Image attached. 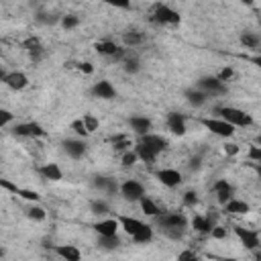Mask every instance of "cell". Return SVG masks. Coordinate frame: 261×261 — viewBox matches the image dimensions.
I'll return each mask as SVG.
<instances>
[{
  "instance_id": "cell-26",
  "label": "cell",
  "mask_w": 261,
  "mask_h": 261,
  "mask_svg": "<svg viewBox=\"0 0 261 261\" xmlns=\"http://www.w3.org/2000/svg\"><path fill=\"white\" fill-rule=\"evenodd\" d=\"M139 204H141V210H143L147 216H153V218H159V216H161L159 206H157V204H155V202H153L149 196H143Z\"/></svg>"
},
{
  "instance_id": "cell-29",
  "label": "cell",
  "mask_w": 261,
  "mask_h": 261,
  "mask_svg": "<svg viewBox=\"0 0 261 261\" xmlns=\"http://www.w3.org/2000/svg\"><path fill=\"white\" fill-rule=\"evenodd\" d=\"M122 43H124L126 47L141 45V43H143V35L137 33V31H126V33H122Z\"/></svg>"
},
{
  "instance_id": "cell-13",
  "label": "cell",
  "mask_w": 261,
  "mask_h": 261,
  "mask_svg": "<svg viewBox=\"0 0 261 261\" xmlns=\"http://www.w3.org/2000/svg\"><path fill=\"white\" fill-rule=\"evenodd\" d=\"M61 147H63V151H65L71 159H80V157H84V153H86V143H84L82 139H65V141L61 143Z\"/></svg>"
},
{
  "instance_id": "cell-44",
  "label": "cell",
  "mask_w": 261,
  "mask_h": 261,
  "mask_svg": "<svg viewBox=\"0 0 261 261\" xmlns=\"http://www.w3.org/2000/svg\"><path fill=\"white\" fill-rule=\"evenodd\" d=\"M210 234H212V239H224V237H226V228H222V226H214Z\"/></svg>"
},
{
  "instance_id": "cell-46",
  "label": "cell",
  "mask_w": 261,
  "mask_h": 261,
  "mask_svg": "<svg viewBox=\"0 0 261 261\" xmlns=\"http://www.w3.org/2000/svg\"><path fill=\"white\" fill-rule=\"evenodd\" d=\"M10 120H12V114L8 110H0V122H2V126H6Z\"/></svg>"
},
{
  "instance_id": "cell-30",
  "label": "cell",
  "mask_w": 261,
  "mask_h": 261,
  "mask_svg": "<svg viewBox=\"0 0 261 261\" xmlns=\"http://www.w3.org/2000/svg\"><path fill=\"white\" fill-rule=\"evenodd\" d=\"M239 39H241V43H243L245 47H249V49H257V47H259V43H261V41H259V37H257L255 33H241V37H239Z\"/></svg>"
},
{
  "instance_id": "cell-6",
  "label": "cell",
  "mask_w": 261,
  "mask_h": 261,
  "mask_svg": "<svg viewBox=\"0 0 261 261\" xmlns=\"http://www.w3.org/2000/svg\"><path fill=\"white\" fill-rule=\"evenodd\" d=\"M157 222H159L161 230H167V228L186 230V226H188V218L184 214H179V212H165V214H161L157 218Z\"/></svg>"
},
{
  "instance_id": "cell-50",
  "label": "cell",
  "mask_w": 261,
  "mask_h": 261,
  "mask_svg": "<svg viewBox=\"0 0 261 261\" xmlns=\"http://www.w3.org/2000/svg\"><path fill=\"white\" fill-rule=\"evenodd\" d=\"M210 259H214V261H239V259H232V257H216V255H210Z\"/></svg>"
},
{
  "instance_id": "cell-49",
  "label": "cell",
  "mask_w": 261,
  "mask_h": 261,
  "mask_svg": "<svg viewBox=\"0 0 261 261\" xmlns=\"http://www.w3.org/2000/svg\"><path fill=\"white\" fill-rule=\"evenodd\" d=\"M77 67H80L84 73H92V71H94V67H92V63H90V61H82Z\"/></svg>"
},
{
  "instance_id": "cell-37",
  "label": "cell",
  "mask_w": 261,
  "mask_h": 261,
  "mask_svg": "<svg viewBox=\"0 0 261 261\" xmlns=\"http://www.w3.org/2000/svg\"><path fill=\"white\" fill-rule=\"evenodd\" d=\"M77 24H80V18L75 14H67V16L61 18V27L63 29H75Z\"/></svg>"
},
{
  "instance_id": "cell-16",
  "label": "cell",
  "mask_w": 261,
  "mask_h": 261,
  "mask_svg": "<svg viewBox=\"0 0 261 261\" xmlns=\"http://www.w3.org/2000/svg\"><path fill=\"white\" fill-rule=\"evenodd\" d=\"M14 135H18V137H45V130L37 122H20L14 126Z\"/></svg>"
},
{
  "instance_id": "cell-21",
  "label": "cell",
  "mask_w": 261,
  "mask_h": 261,
  "mask_svg": "<svg viewBox=\"0 0 261 261\" xmlns=\"http://www.w3.org/2000/svg\"><path fill=\"white\" fill-rule=\"evenodd\" d=\"M94 49L100 53V55H106V57H116L122 49L116 45V43H112V41H98L96 45H94Z\"/></svg>"
},
{
  "instance_id": "cell-36",
  "label": "cell",
  "mask_w": 261,
  "mask_h": 261,
  "mask_svg": "<svg viewBox=\"0 0 261 261\" xmlns=\"http://www.w3.org/2000/svg\"><path fill=\"white\" fill-rule=\"evenodd\" d=\"M71 130H73L75 135H80V137H88V135H90L82 118H77V120H73V122H71Z\"/></svg>"
},
{
  "instance_id": "cell-34",
  "label": "cell",
  "mask_w": 261,
  "mask_h": 261,
  "mask_svg": "<svg viewBox=\"0 0 261 261\" xmlns=\"http://www.w3.org/2000/svg\"><path fill=\"white\" fill-rule=\"evenodd\" d=\"M16 196H20L22 200H29V202H37L41 196H39V192H35V190H24V188H18L16 190Z\"/></svg>"
},
{
  "instance_id": "cell-11",
  "label": "cell",
  "mask_w": 261,
  "mask_h": 261,
  "mask_svg": "<svg viewBox=\"0 0 261 261\" xmlns=\"http://www.w3.org/2000/svg\"><path fill=\"white\" fill-rule=\"evenodd\" d=\"M212 190H214V194H216V198H218V202H220L222 206H226V204L232 200L234 188H232V184H228L226 179H218V181L212 186Z\"/></svg>"
},
{
  "instance_id": "cell-18",
  "label": "cell",
  "mask_w": 261,
  "mask_h": 261,
  "mask_svg": "<svg viewBox=\"0 0 261 261\" xmlns=\"http://www.w3.org/2000/svg\"><path fill=\"white\" fill-rule=\"evenodd\" d=\"M167 126H169V130H171L173 135H177V137L186 135V118H184V114H179V112H169V114H167Z\"/></svg>"
},
{
  "instance_id": "cell-31",
  "label": "cell",
  "mask_w": 261,
  "mask_h": 261,
  "mask_svg": "<svg viewBox=\"0 0 261 261\" xmlns=\"http://www.w3.org/2000/svg\"><path fill=\"white\" fill-rule=\"evenodd\" d=\"M90 210H92V214H96V216H104V214L110 212V208H108V204H106L104 200H92V202H90Z\"/></svg>"
},
{
  "instance_id": "cell-45",
  "label": "cell",
  "mask_w": 261,
  "mask_h": 261,
  "mask_svg": "<svg viewBox=\"0 0 261 261\" xmlns=\"http://www.w3.org/2000/svg\"><path fill=\"white\" fill-rule=\"evenodd\" d=\"M169 239H181V234H184V230H179V228H167V230H163Z\"/></svg>"
},
{
  "instance_id": "cell-10",
  "label": "cell",
  "mask_w": 261,
  "mask_h": 261,
  "mask_svg": "<svg viewBox=\"0 0 261 261\" xmlns=\"http://www.w3.org/2000/svg\"><path fill=\"white\" fill-rule=\"evenodd\" d=\"M155 177H157L159 184H163L165 188H175V186L181 184V173H179L177 169H169V167L159 169V171L155 173Z\"/></svg>"
},
{
  "instance_id": "cell-7",
  "label": "cell",
  "mask_w": 261,
  "mask_h": 261,
  "mask_svg": "<svg viewBox=\"0 0 261 261\" xmlns=\"http://www.w3.org/2000/svg\"><path fill=\"white\" fill-rule=\"evenodd\" d=\"M153 20L159 22V24H179L181 16H179V12H175L173 8H169L167 4H157L155 6Z\"/></svg>"
},
{
  "instance_id": "cell-25",
  "label": "cell",
  "mask_w": 261,
  "mask_h": 261,
  "mask_svg": "<svg viewBox=\"0 0 261 261\" xmlns=\"http://www.w3.org/2000/svg\"><path fill=\"white\" fill-rule=\"evenodd\" d=\"M92 186L98 188V190H104V192H108V194H114L116 190H120V188L116 186L114 179H110V177H102V175H100V177H94Z\"/></svg>"
},
{
  "instance_id": "cell-2",
  "label": "cell",
  "mask_w": 261,
  "mask_h": 261,
  "mask_svg": "<svg viewBox=\"0 0 261 261\" xmlns=\"http://www.w3.org/2000/svg\"><path fill=\"white\" fill-rule=\"evenodd\" d=\"M200 124H202L206 130H210L212 135L222 137V139H230V137L234 135V126L228 124V122L222 120V118H200Z\"/></svg>"
},
{
  "instance_id": "cell-35",
  "label": "cell",
  "mask_w": 261,
  "mask_h": 261,
  "mask_svg": "<svg viewBox=\"0 0 261 261\" xmlns=\"http://www.w3.org/2000/svg\"><path fill=\"white\" fill-rule=\"evenodd\" d=\"M82 120H84V124H86V128H88V133H94L96 128H98V118L96 116H92V114H84L82 116Z\"/></svg>"
},
{
  "instance_id": "cell-24",
  "label": "cell",
  "mask_w": 261,
  "mask_h": 261,
  "mask_svg": "<svg viewBox=\"0 0 261 261\" xmlns=\"http://www.w3.org/2000/svg\"><path fill=\"white\" fill-rule=\"evenodd\" d=\"M192 226H194V230H198V232H202V234H208V232H212V228H214L210 216H194V218H192Z\"/></svg>"
},
{
  "instance_id": "cell-5",
  "label": "cell",
  "mask_w": 261,
  "mask_h": 261,
  "mask_svg": "<svg viewBox=\"0 0 261 261\" xmlns=\"http://www.w3.org/2000/svg\"><path fill=\"white\" fill-rule=\"evenodd\" d=\"M120 196L128 202H141V198L145 196V188L137 179H126L120 184Z\"/></svg>"
},
{
  "instance_id": "cell-39",
  "label": "cell",
  "mask_w": 261,
  "mask_h": 261,
  "mask_svg": "<svg viewBox=\"0 0 261 261\" xmlns=\"http://www.w3.org/2000/svg\"><path fill=\"white\" fill-rule=\"evenodd\" d=\"M139 69H141V65H139L137 59H130V57L124 59V71H126V73H137Z\"/></svg>"
},
{
  "instance_id": "cell-42",
  "label": "cell",
  "mask_w": 261,
  "mask_h": 261,
  "mask_svg": "<svg viewBox=\"0 0 261 261\" xmlns=\"http://www.w3.org/2000/svg\"><path fill=\"white\" fill-rule=\"evenodd\" d=\"M249 159L257 161V165H261V147H251L249 149Z\"/></svg>"
},
{
  "instance_id": "cell-15",
  "label": "cell",
  "mask_w": 261,
  "mask_h": 261,
  "mask_svg": "<svg viewBox=\"0 0 261 261\" xmlns=\"http://www.w3.org/2000/svg\"><path fill=\"white\" fill-rule=\"evenodd\" d=\"M63 261H82V251L75 245H53L51 247Z\"/></svg>"
},
{
  "instance_id": "cell-38",
  "label": "cell",
  "mask_w": 261,
  "mask_h": 261,
  "mask_svg": "<svg viewBox=\"0 0 261 261\" xmlns=\"http://www.w3.org/2000/svg\"><path fill=\"white\" fill-rule=\"evenodd\" d=\"M137 159H139V157H137V153H135V151H124V153H122V157H120V161H122V165H124V167L135 165V163H137Z\"/></svg>"
},
{
  "instance_id": "cell-14",
  "label": "cell",
  "mask_w": 261,
  "mask_h": 261,
  "mask_svg": "<svg viewBox=\"0 0 261 261\" xmlns=\"http://www.w3.org/2000/svg\"><path fill=\"white\" fill-rule=\"evenodd\" d=\"M92 96L102 98V100H112L116 96V90L108 80H100V82H96L92 86Z\"/></svg>"
},
{
  "instance_id": "cell-48",
  "label": "cell",
  "mask_w": 261,
  "mask_h": 261,
  "mask_svg": "<svg viewBox=\"0 0 261 261\" xmlns=\"http://www.w3.org/2000/svg\"><path fill=\"white\" fill-rule=\"evenodd\" d=\"M0 186H2V188H4V190H10V192H12V194H16V190H18V188H16V186H14V184H10V181H8V179H0Z\"/></svg>"
},
{
  "instance_id": "cell-43",
  "label": "cell",
  "mask_w": 261,
  "mask_h": 261,
  "mask_svg": "<svg viewBox=\"0 0 261 261\" xmlns=\"http://www.w3.org/2000/svg\"><path fill=\"white\" fill-rule=\"evenodd\" d=\"M177 261H198V257L194 255V251L186 249V251H181V253L177 255Z\"/></svg>"
},
{
  "instance_id": "cell-19",
  "label": "cell",
  "mask_w": 261,
  "mask_h": 261,
  "mask_svg": "<svg viewBox=\"0 0 261 261\" xmlns=\"http://www.w3.org/2000/svg\"><path fill=\"white\" fill-rule=\"evenodd\" d=\"M116 218H118L122 230H124L126 234H130V239L145 226V222H141V220H137V218H130V216H116Z\"/></svg>"
},
{
  "instance_id": "cell-22",
  "label": "cell",
  "mask_w": 261,
  "mask_h": 261,
  "mask_svg": "<svg viewBox=\"0 0 261 261\" xmlns=\"http://www.w3.org/2000/svg\"><path fill=\"white\" fill-rule=\"evenodd\" d=\"M184 96H186V100H188L190 106H202V104H206V100H208V96H206L202 90H198V88L186 90Z\"/></svg>"
},
{
  "instance_id": "cell-17",
  "label": "cell",
  "mask_w": 261,
  "mask_h": 261,
  "mask_svg": "<svg viewBox=\"0 0 261 261\" xmlns=\"http://www.w3.org/2000/svg\"><path fill=\"white\" fill-rule=\"evenodd\" d=\"M128 124H130V128H133L139 137L149 135V133H151V126H153V122H151L147 116H130V118H128Z\"/></svg>"
},
{
  "instance_id": "cell-33",
  "label": "cell",
  "mask_w": 261,
  "mask_h": 261,
  "mask_svg": "<svg viewBox=\"0 0 261 261\" xmlns=\"http://www.w3.org/2000/svg\"><path fill=\"white\" fill-rule=\"evenodd\" d=\"M98 245L102 249H116L120 245V239L118 237H100L98 239Z\"/></svg>"
},
{
  "instance_id": "cell-47",
  "label": "cell",
  "mask_w": 261,
  "mask_h": 261,
  "mask_svg": "<svg viewBox=\"0 0 261 261\" xmlns=\"http://www.w3.org/2000/svg\"><path fill=\"white\" fill-rule=\"evenodd\" d=\"M224 153H226V155H237V153H239V145L226 143V145H224Z\"/></svg>"
},
{
  "instance_id": "cell-28",
  "label": "cell",
  "mask_w": 261,
  "mask_h": 261,
  "mask_svg": "<svg viewBox=\"0 0 261 261\" xmlns=\"http://www.w3.org/2000/svg\"><path fill=\"white\" fill-rule=\"evenodd\" d=\"M135 153H137V157H139L143 163H155V159H157V155H155L153 151H149V149H147L145 145H141V143L135 147Z\"/></svg>"
},
{
  "instance_id": "cell-32",
  "label": "cell",
  "mask_w": 261,
  "mask_h": 261,
  "mask_svg": "<svg viewBox=\"0 0 261 261\" xmlns=\"http://www.w3.org/2000/svg\"><path fill=\"white\" fill-rule=\"evenodd\" d=\"M45 210L41 208V206H31V208H27V218H31V220H37V222H41V220H45Z\"/></svg>"
},
{
  "instance_id": "cell-27",
  "label": "cell",
  "mask_w": 261,
  "mask_h": 261,
  "mask_svg": "<svg viewBox=\"0 0 261 261\" xmlns=\"http://www.w3.org/2000/svg\"><path fill=\"white\" fill-rule=\"evenodd\" d=\"M133 241H135L137 245H147V243H151V241H153V228H151L149 224H145V226L133 237Z\"/></svg>"
},
{
  "instance_id": "cell-4",
  "label": "cell",
  "mask_w": 261,
  "mask_h": 261,
  "mask_svg": "<svg viewBox=\"0 0 261 261\" xmlns=\"http://www.w3.org/2000/svg\"><path fill=\"white\" fill-rule=\"evenodd\" d=\"M234 234L239 237V241L245 245V249L249 251H257L261 247V239H259V232L257 230H251V228H245V226H232Z\"/></svg>"
},
{
  "instance_id": "cell-9",
  "label": "cell",
  "mask_w": 261,
  "mask_h": 261,
  "mask_svg": "<svg viewBox=\"0 0 261 261\" xmlns=\"http://www.w3.org/2000/svg\"><path fill=\"white\" fill-rule=\"evenodd\" d=\"M2 82L10 88V90H24L29 86V77L22 71H10V73H2Z\"/></svg>"
},
{
  "instance_id": "cell-12",
  "label": "cell",
  "mask_w": 261,
  "mask_h": 261,
  "mask_svg": "<svg viewBox=\"0 0 261 261\" xmlns=\"http://www.w3.org/2000/svg\"><path fill=\"white\" fill-rule=\"evenodd\" d=\"M118 226H120L118 218H104L94 224V230L98 232V237H116Z\"/></svg>"
},
{
  "instance_id": "cell-1",
  "label": "cell",
  "mask_w": 261,
  "mask_h": 261,
  "mask_svg": "<svg viewBox=\"0 0 261 261\" xmlns=\"http://www.w3.org/2000/svg\"><path fill=\"white\" fill-rule=\"evenodd\" d=\"M216 114H218V118L226 120L234 128L237 126H251L253 124V116L247 114L241 108H234V106H220V108H216Z\"/></svg>"
},
{
  "instance_id": "cell-53",
  "label": "cell",
  "mask_w": 261,
  "mask_h": 261,
  "mask_svg": "<svg viewBox=\"0 0 261 261\" xmlns=\"http://www.w3.org/2000/svg\"><path fill=\"white\" fill-rule=\"evenodd\" d=\"M255 259H257V261H261V253H259V251L255 253Z\"/></svg>"
},
{
  "instance_id": "cell-3",
  "label": "cell",
  "mask_w": 261,
  "mask_h": 261,
  "mask_svg": "<svg viewBox=\"0 0 261 261\" xmlns=\"http://www.w3.org/2000/svg\"><path fill=\"white\" fill-rule=\"evenodd\" d=\"M198 90H202L208 98L210 96H222L226 94V86L216 77V75H206V77H200L198 84H196Z\"/></svg>"
},
{
  "instance_id": "cell-52",
  "label": "cell",
  "mask_w": 261,
  "mask_h": 261,
  "mask_svg": "<svg viewBox=\"0 0 261 261\" xmlns=\"http://www.w3.org/2000/svg\"><path fill=\"white\" fill-rule=\"evenodd\" d=\"M255 171H257V175H259V179H261V165L255 163Z\"/></svg>"
},
{
  "instance_id": "cell-40",
  "label": "cell",
  "mask_w": 261,
  "mask_h": 261,
  "mask_svg": "<svg viewBox=\"0 0 261 261\" xmlns=\"http://www.w3.org/2000/svg\"><path fill=\"white\" fill-rule=\"evenodd\" d=\"M232 73H234V71H232L230 67H222V69L218 71V75H216V77H218V80L224 84V82H228V80L232 77Z\"/></svg>"
},
{
  "instance_id": "cell-41",
  "label": "cell",
  "mask_w": 261,
  "mask_h": 261,
  "mask_svg": "<svg viewBox=\"0 0 261 261\" xmlns=\"http://www.w3.org/2000/svg\"><path fill=\"white\" fill-rule=\"evenodd\" d=\"M196 202H198V196H196V192H186L184 194V204L186 206H196Z\"/></svg>"
},
{
  "instance_id": "cell-23",
  "label": "cell",
  "mask_w": 261,
  "mask_h": 261,
  "mask_svg": "<svg viewBox=\"0 0 261 261\" xmlns=\"http://www.w3.org/2000/svg\"><path fill=\"white\" fill-rule=\"evenodd\" d=\"M251 210V206L245 202V200H237V198H232L226 206H224V212H228V214H247Z\"/></svg>"
},
{
  "instance_id": "cell-51",
  "label": "cell",
  "mask_w": 261,
  "mask_h": 261,
  "mask_svg": "<svg viewBox=\"0 0 261 261\" xmlns=\"http://www.w3.org/2000/svg\"><path fill=\"white\" fill-rule=\"evenodd\" d=\"M200 167V159H192L190 161V169H198Z\"/></svg>"
},
{
  "instance_id": "cell-20",
  "label": "cell",
  "mask_w": 261,
  "mask_h": 261,
  "mask_svg": "<svg viewBox=\"0 0 261 261\" xmlns=\"http://www.w3.org/2000/svg\"><path fill=\"white\" fill-rule=\"evenodd\" d=\"M39 173L49 181H59L63 177V171L57 163H45L43 167H39Z\"/></svg>"
},
{
  "instance_id": "cell-8",
  "label": "cell",
  "mask_w": 261,
  "mask_h": 261,
  "mask_svg": "<svg viewBox=\"0 0 261 261\" xmlns=\"http://www.w3.org/2000/svg\"><path fill=\"white\" fill-rule=\"evenodd\" d=\"M141 145H145L149 151H153L155 155H159V153H163L167 147H169V141L165 139V137H161V135H153V133H149V135H145V137H141V141H139Z\"/></svg>"
}]
</instances>
